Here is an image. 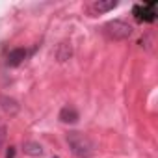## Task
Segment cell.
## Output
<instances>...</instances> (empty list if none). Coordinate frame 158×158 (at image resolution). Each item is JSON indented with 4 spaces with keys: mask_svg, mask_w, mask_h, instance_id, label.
<instances>
[{
    "mask_svg": "<svg viewBox=\"0 0 158 158\" xmlns=\"http://www.w3.org/2000/svg\"><path fill=\"white\" fill-rule=\"evenodd\" d=\"M67 143H69L71 152L76 158H91L95 154V143L84 132H78V130L69 132L67 134Z\"/></svg>",
    "mask_w": 158,
    "mask_h": 158,
    "instance_id": "obj_1",
    "label": "cell"
},
{
    "mask_svg": "<svg viewBox=\"0 0 158 158\" xmlns=\"http://www.w3.org/2000/svg\"><path fill=\"white\" fill-rule=\"evenodd\" d=\"M132 26L127 23V21H121V19H115V21H110L106 26H104V34L110 37V39H115V41H121V39H127L132 35Z\"/></svg>",
    "mask_w": 158,
    "mask_h": 158,
    "instance_id": "obj_2",
    "label": "cell"
},
{
    "mask_svg": "<svg viewBox=\"0 0 158 158\" xmlns=\"http://www.w3.org/2000/svg\"><path fill=\"white\" fill-rule=\"evenodd\" d=\"M132 15L139 23H154L156 21V2H145V4H136L132 8Z\"/></svg>",
    "mask_w": 158,
    "mask_h": 158,
    "instance_id": "obj_3",
    "label": "cell"
},
{
    "mask_svg": "<svg viewBox=\"0 0 158 158\" xmlns=\"http://www.w3.org/2000/svg\"><path fill=\"white\" fill-rule=\"evenodd\" d=\"M26 58H28V50H26V48H11V50L8 52V65H10V67H17V65H21Z\"/></svg>",
    "mask_w": 158,
    "mask_h": 158,
    "instance_id": "obj_4",
    "label": "cell"
},
{
    "mask_svg": "<svg viewBox=\"0 0 158 158\" xmlns=\"http://www.w3.org/2000/svg\"><path fill=\"white\" fill-rule=\"evenodd\" d=\"M58 117H60V121L65 123V125H73V123H76L78 119H80L76 108H73V106H63V108L60 110V115H58Z\"/></svg>",
    "mask_w": 158,
    "mask_h": 158,
    "instance_id": "obj_5",
    "label": "cell"
},
{
    "mask_svg": "<svg viewBox=\"0 0 158 158\" xmlns=\"http://www.w3.org/2000/svg\"><path fill=\"white\" fill-rule=\"evenodd\" d=\"M0 104H2L4 112H6V114H10V115H13V114H17V112H19V104H17V101H13V99L0 97Z\"/></svg>",
    "mask_w": 158,
    "mask_h": 158,
    "instance_id": "obj_6",
    "label": "cell"
},
{
    "mask_svg": "<svg viewBox=\"0 0 158 158\" xmlns=\"http://www.w3.org/2000/svg\"><path fill=\"white\" fill-rule=\"evenodd\" d=\"M114 8H117V2H114V0H110V2H93L91 4V10L95 11V13H106V11H110V10H114Z\"/></svg>",
    "mask_w": 158,
    "mask_h": 158,
    "instance_id": "obj_7",
    "label": "cell"
},
{
    "mask_svg": "<svg viewBox=\"0 0 158 158\" xmlns=\"http://www.w3.org/2000/svg\"><path fill=\"white\" fill-rule=\"evenodd\" d=\"M24 152H26L28 156H32V158H37V156L43 154V149H41V145L35 143V141H26V143H24Z\"/></svg>",
    "mask_w": 158,
    "mask_h": 158,
    "instance_id": "obj_8",
    "label": "cell"
},
{
    "mask_svg": "<svg viewBox=\"0 0 158 158\" xmlns=\"http://www.w3.org/2000/svg\"><path fill=\"white\" fill-rule=\"evenodd\" d=\"M58 60L60 61H65V60H69V56H71V47H67V43H61L60 45V50H58Z\"/></svg>",
    "mask_w": 158,
    "mask_h": 158,
    "instance_id": "obj_9",
    "label": "cell"
},
{
    "mask_svg": "<svg viewBox=\"0 0 158 158\" xmlns=\"http://www.w3.org/2000/svg\"><path fill=\"white\" fill-rule=\"evenodd\" d=\"M6 158H15V147H10V149H8V154H6Z\"/></svg>",
    "mask_w": 158,
    "mask_h": 158,
    "instance_id": "obj_10",
    "label": "cell"
},
{
    "mask_svg": "<svg viewBox=\"0 0 158 158\" xmlns=\"http://www.w3.org/2000/svg\"><path fill=\"white\" fill-rule=\"evenodd\" d=\"M52 158H58V156H52Z\"/></svg>",
    "mask_w": 158,
    "mask_h": 158,
    "instance_id": "obj_11",
    "label": "cell"
}]
</instances>
